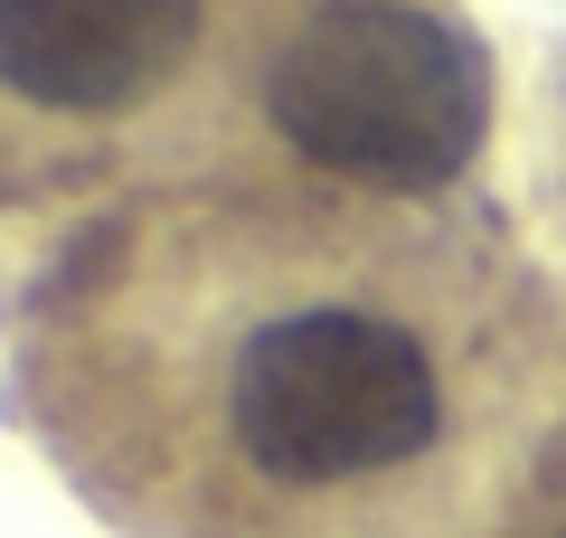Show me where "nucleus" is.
Masks as SVG:
<instances>
[{"label":"nucleus","mask_w":566,"mask_h":538,"mask_svg":"<svg viewBox=\"0 0 566 538\" xmlns=\"http://www.w3.org/2000/svg\"><path fill=\"white\" fill-rule=\"evenodd\" d=\"M264 123L359 189H444L491 142V48L424 0H322L264 66Z\"/></svg>","instance_id":"nucleus-1"},{"label":"nucleus","mask_w":566,"mask_h":538,"mask_svg":"<svg viewBox=\"0 0 566 538\" xmlns=\"http://www.w3.org/2000/svg\"><path fill=\"white\" fill-rule=\"evenodd\" d=\"M434 435H444V369L387 312L303 302L255 321L227 359V444L283 492L397 473Z\"/></svg>","instance_id":"nucleus-2"},{"label":"nucleus","mask_w":566,"mask_h":538,"mask_svg":"<svg viewBox=\"0 0 566 538\" xmlns=\"http://www.w3.org/2000/svg\"><path fill=\"white\" fill-rule=\"evenodd\" d=\"M199 48V0H0V95L39 114H123Z\"/></svg>","instance_id":"nucleus-3"}]
</instances>
